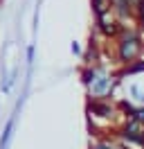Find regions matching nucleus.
Segmentation results:
<instances>
[{
	"label": "nucleus",
	"mask_w": 144,
	"mask_h": 149,
	"mask_svg": "<svg viewBox=\"0 0 144 149\" xmlns=\"http://www.w3.org/2000/svg\"><path fill=\"white\" fill-rule=\"evenodd\" d=\"M34 52H36L34 43H29V45H27V65H29V68L34 65Z\"/></svg>",
	"instance_id": "4468645a"
},
{
	"label": "nucleus",
	"mask_w": 144,
	"mask_h": 149,
	"mask_svg": "<svg viewBox=\"0 0 144 149\" xmlns=\"http://www.w3.org/2000/svg\"><path fill=\"white\" fill-rule=\"evenodd\" d=\"M119 74L110 72L106 68V63H95V77L92 81L86 86V95L88 100H113L115 97V91L119 86Z\"/></svg>",
	"instance_id": "f03ea898"
},
{
	"label": "nucleus",
	"mask_w": 144,
	"mask_h": 149,
	"mask_svg": "<svg viewBox=\"0 0 144 149\" xmlns=\"http://www.w3.org/2000/svg\"><path fill=\"white\" fill-rule=\"evenodd\" d=\"M128 91H131V95H133V100H137V104H142V106H144V91H142V88L133 84Z\"/></svg>",
	"instance_id": "ddd939ff"
},
{
	"label": "nucleus",
	"mask_w": 144,
	"mask_h": 149,
	"mask_svg": "<svg viewBox=\"0 0 144 149\" xmlns=\"http://www.w3.org/2000/svg\"><path fill=\"white\" fill-rule=\"evenodd\" d=\"M117 74H119V77H126V74H144V56L137 59V61H133V63L124 65Z\"/></svg>",
	"instance_id": "1a4fd4ad"
},
{
	"label": "nucleus",
	"mask_w": 144,
	"mask_h": 149,
	"mask_svg": "<svg viewBox=\"0 0 144 149\" xmlns=\"http://www.w3.org/2000/svg\"><path fill=\"white\" fill-rule=\"evenodd\" d=\"M70 50H72V54H83V50H81V45H79V43H77V41H72Z\"/></svg>",
	"instance_id": "2eb2a0df"
},
{
	"label": "nucleus",
	"mask_w": 144,
	"mask_h": 149,
	"mask_svg": "<svg viewBox=\"0 0 144 149\" xmlns=\"http://www.w3.org/2000/svg\"><path fill=\"white\" fill-rule=\"evenodd\" d=\"M99 54H101V50H99V43H97V38L95 36H90L88 41V47H86V52H83V65H95L99 63L101 59H99Z\"/></svg>",
	"instance_id": "0eeeda50"
},
{
	"label": "nucleus",
	"mask_w": 144,
	"mask_h": 149,
	"mask_svg": "<svg viewBox=\"0 0 144 149\" xmlns=\"http://www.w3.org/2000/svg\"><path fill=\"white\" fill-rule=\"evenodd\" d=\"M88 149H117V142L110 140V138H106V136H101V138H97L95 142H90Z\"/></svg>",
	"instance_id": "9b49d317"
},
{
	"label": "nucleus",
	"mask_w": 144,
	"mask_h": 149,
	"mask_svg": "<svg viewBox=\"0 0 144 149\" xmlns=\"http://www.w3.org/2000/svg\"><path fill=\"white\" fill-rule=\"evenodd\" d=\"M144 54V34L137 29V25H124L122 34L113 41V56L117 65H128L142 59Z\"/></svg>",
	"instance_id": "f257e3e1"
},
{
	"label": "nucleus",
	"mask_w": 144,
	"mask_h": 149,
	"mask_svg": "<svg viewBox=\"0 0 144 149\" xmlns=\"http://www.w3.org/2000/svg\"><path fill=\"white\" fill-rule=\"evenodd\" d=\"M86 113H88V122L101 120L106 124H113L115 120L122 118L117 111V102H113V100H88Z\"/></svg>",
	"instance_id": "7ed1b4c3"
},
{
	"label": "nucleus",
	"mask_w": 144,
	"mask_h": 149,
	"mask_svg": "<svg viewBox=\"0 0 144 149\" xmlns=\"http://www.w3.org/2000/svg\"><path fill=\"white\" fill-rule=\"evenodd\" d=\"M131 5H133L135 14H137V9H140V5H142V0H131Z\"/></svg>",
	"instance_id": "dca6fc26"
},
{
	"label": "nucleus",
	"mask_w": 144,
	"mask_h": 149,
	"mask_svg": "<svg viewBox=\"0 0 144 149\" xmlns=\"http://www.w3.org/2000/svg\"><path fill=\"white\" fill-rule=\"evenodd\" d=\"M0 2H2V0H0Z\"/></svg>",
	"instance_id": "f3484780"
},
{
	"label": "nucleus",
	"mask_w": 144,
	"mask_h": 149,
	"mask_svg": "<svg viewBox=\"0 0 144 149\" xmlns=\"http://www.w3.org/2000/svg\"><path fill=\"white\" fill-rule=\"evenodd\" d=\"M113 14L126 25H128V20L135 23V9L131 5V0H113Z\"/></svg>",
	"instance_id": "423d86ee"
},
{
	"label": "nucleus",
	"mask_w": 144,
	"mask_h": 149,
	"mask_svg": "<svg viewBox=\"0 0 144 149\" xmlns=\"http://www.w3.org/2000/svg\"><path fill=\"white\" fill-rule=\"evenodd\" d=\"M124 25L126 23H122L113 11H108L104 16H97V18H95V29H97V34L101 38H106V41H115V38L122 34Z\"/></svg>",
	"instance_id": "39448f33"
},
{
	"label": "nucleus",
	"mask_w": 144,
	"mask_h": 149,
	"mask_svg": "<svg viewBox=\"0 0 144 149\" xmlns=\"http://www.w3.org/2000/svg\"><path fill=\"white\" fill-rule=\"evenodd\" d=\"M14 127H16V118L11 115L5 124V129H2V136H0V149H7L9 140H11V133H14Z\"/></svg>",
	"instance_id": "9d476101"
},
{
	"label": "nucleus",
	"mask_w": 144,
	"mask_h": 149,
	"mask_svg": "<svg viewBox=\"0 0 144 149\" xmlns=\"http://www.w3.org/2000/svg\"><path fill=\"white\" fill-rule=\"evenodd\" d=\"M90 9L95 14V18L104 16L108 11H113V0H90Z\"/></svg>",
	"instance_id": "6e6552de"
},
{
	"label": "nucleus",
	"mask_w": 144,
	"mask_h": 149,
	"mask_svg": "<svg viewBox=\"0 0 144 149\" xmlns=\"http://www.w3.org/2000/svg\"><path fill=\"white\" fill-rule=\"evenodd\" d=\"M117 138H122L135 149H144V124L137 120H122L117 124Z\"/></svg>",
	"instance_id": "20e7f679"
},
{
	"label": "nucleus",
	"mask_w": 144,
	"mask_h": 149,
	"mask_svg": "<svg viewBox=\"0 0 144 149\" xmlns=\"http://www.w3.org/2000/svg\"><path fill=\"white\" fill-rule=\"evenodd\" d=\"M135 25L144 34V0H142V5H140V9H137V14H135Z\"/></svg>",
	"instance_id": "f8f14e48"
}]
</instances>
